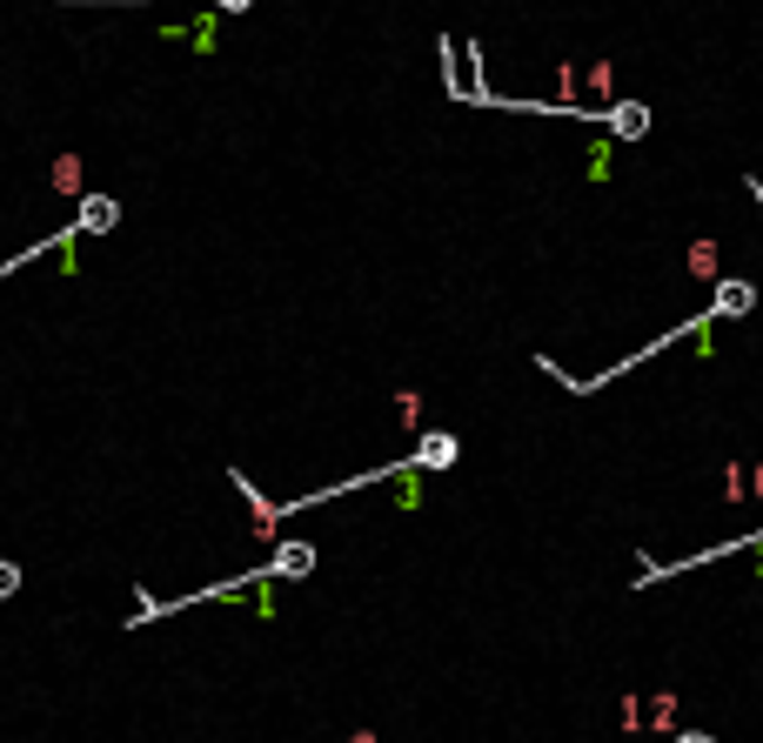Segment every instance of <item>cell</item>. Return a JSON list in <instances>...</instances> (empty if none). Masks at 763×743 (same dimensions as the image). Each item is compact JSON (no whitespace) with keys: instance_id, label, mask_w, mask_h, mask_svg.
Segmentation results:
<instances>
[{"instance_id":"1","label":"cell","mask_w":763,"mask_h":743,"mask_svg":"<svg viewBox=\"0 0 763 743\" xmlns=\"http://www.w3.org/2000/svg\"><path fill=\"white\" fill-rule=\"evenodd\" d=\"M234 489H241V502L255 510V536H262V542H275V536H281V502H268L249 476H241V469H234Z\"/></svg>"},{"instance_id":"2","label":"cell","mask_w":763,"mask_h":743,"mask_svg":"<svg viewBox=\"0 0 763 743\" xmlns=\"http://www.w3.org/2000/svg\"><path fill=\"white\" fill-rule=\"evenodd\" d=\"M602 128L623 134V141H643V134H650V107H636V101H610V107H602Z\"/></svg>"},{"instance_id":"3","label":"cell","mask_w":763,"mask_h":743,"mask_svg":"<svg viewBox=\"0 0 763 743\" xmlns=\"http://www.w3.org/2000/svg\"><path fill=\"white\" fill-rule=\"evenodd\" d=\"M114 221H120V202H114V194H88V202H80V215H74L80 234H107Z\"/></svg>"},{"instance_id":"4","label":"cell","mask_w":763,"mask_h":743,"mask_svg":"<svg viewBox=\"0 0 763 743\" xmlns=\"http://www.w3.org/2000/svg\"><path fill=\"white\" fill-rule=\"evenodd\" d=\"M456 456H462V449H456V436H442V428H435V436H422V443H416V456H409V462L429 476V469H456Z\"/></svg>"},{"instance_id":"5","label":"cell","mask_w":763,"mask_h":743,"mask_svg":"<svg viewBox=\"0 0 763 743\" xmlns=\"http://www.w3.org/2000/svg\"><path fill=\"white\" fill-rule=\"evenodd\" d=\"M750 308H756V289H750V282H716L710 316H750Z\"/></svg>"},{"instance_id":"6","label":"cell","mask_w":763,"mask_h":743,"mask_svg":"<svg viewBox=\"0 0 763 743\" xmlns=\"http://www.w3.org/2000/svg\"><path fill=\"white\" fill-rule=\"evenodd\" d=\"M308 569H315V550H308V542H281L275 563H268V576H308Z\"/></svg>"},{"instance_id":"7","label":"cell","mask_w":763,"mask_h":743,"mask_svg":"<svg viewBox=\"0 0 763 743\" xmlns=\"http://www.w3.org/2000/svg\"><path fill=\"white\" fill-rule=\"evenodd\" d=\"M643 723H650V730H663V736H670V730H676V690H657L650 703H643Z\"/></svg>"},{"instance_id":"8","label":"cell","mask_w":763,"mask_h":743,"mask_svg":"<svg viewBox=\"0 0 763 743\" xmlns=\"http://www.w3.org/2000/svg\"><path fill=\"white\" fill-rule=\"evenodd\" d=\"M610 81H616V67H610V61H596V67H589V88H596V101H610Z\"/></svg>"},{"instance_id":"9","label":"cell","mask_w":763,"mask_h":743,"mask_svg":"<svg viewBox=\"0 0 763 743\" xmlns=\"http://www.w3.org/2000/svg\"><path fill=\"white\" fill-rule=\"evenodd\" d=\"M690 268H697V276H716V242H697L690 248Z\"/></svg>"},{"instance_id":"10","label":"cell","mask_w":763,"mask_h":743,"mask_svg":"<svg viewBox=\"0 0 763 743\" xmlns=\"http://www.w3.org/2000/svg\"><path fill=\"white\" fill-rule=\"evenodd\" d=\"M623 730H643V696H623Z\"/></svg>"},{"instance_id":"11","label":"cell","mask_w":763,"mask_h":743,"mask_svg":"<svg viewBox=\"0 0 763 743\" xmlns=\"http://www.w3.org/2000/svg\"><path fill=\"white\" fill-rule=\"evenodd\" d=\"M21 590V563H0V597H14Z\"/></svg>"},{"instance_id":"12","label":"cell","mask_w":763,"mask_h":743,"mask_svg":"<svg viewBox=\"0 0 763 743\" xmlns=\"http://www.w3.org/2000/svg\"><path fill=\"white\" fill-rule=\"evenodd\" d=\"M221 8H228V14H249V8H255V0H221Z\"/></svg>"},{"instance_id":"13","label":"cell","mask_w":763,"mask_h":743,"mask_svg":"<svg viewBox=\"0 0 763 743\" xmlns=\"http://www.w3.org/2000/svg\"><path fill=\"white\" fill-rule=\"evenodd\" d=\"M676 743H710V736H703V730H683V736H676Z\"/></svg>"},{"instance_id":"14","label":"cell","mask_w":763,"mask_h":743,"mask_svg":"<svg viewBox=\"0 0 763 743\" xmlns=\"http://www.w3.org/2000/svg\"><path fill=\"white\" fill-rule=\"evenodd\" d=\"M348 743H376V730H355V736H348Z\"/></svg>"},{"instance_id":"15","label":"cell","mask_w":763,"mask_h":743,"mask_svg":"<svg viewBox=\"0 0 763 743\" xmlns=\"http://www.w3.org/2000/svg\"><path fill=\"white\" fill-rule=\"evenodd\" d=\"M750 476H756V483H750V489H756V496H763V469H750Z\"/></svg>"}]
</instances>
